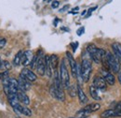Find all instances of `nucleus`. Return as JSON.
<instances>
[{
    "mask_svg": "<svg viewBox=\"0 0 121 118\" xmlns=\"http://www.w3.org/2000/svg\"><path fill=\"white\" fill-rule=\"evenodd\" d=\"M87 51H88L89 54L91 55V59H92L95 63H97V64L101 63L102 60L104 58H105V56H106L105 51H104V49H99V48H97L94 44L88 45Z\"/></svg>",
    "mask_w": 121,
    "mask_h": 118,
    "instance_id": "1",
    "label": "nucleus"
},
{
    "mask_svg": "<svg viewBox=\"0 0 121 118\" xmlns=\"http://www.w3.org/2000/svg\"><path fill=\"white\" fill-rule=\"evenodd\" d=\"M91 70H92V67H91V60L84 57L82 60L81 66H80V75H81L83 82L87 83L90 80Z\"/></svg>",
    "mask_w": 121,
    "mask_h": 118,
    "instance_id": "2",
    "label": "nucleus"
},
{
    "mask_svg": "<svg viewBox=\"0 0 121 118\" xmlns=\"http://www.w3.org/2000/svg\"><path fill=\"white\" fill-rule=\"evenodd\" d=\"M60 83H61V85L63 87H66V88L69 87V85H70V78H69V74H68V70H67L64 59H62L61 63H60Z\"/></svg>",
    "mask_w": 121,
    "mask_h": 118,
    "instance_id": "3",
    "label": "nucleus"
},
{
    "mask_svg": "<svg viewBox=\"0 0 121 118\" xmlns=\"http://www.w3.org/2000/svg\"><path fill=\"white\" fill-rule=\"evenodd\" d=\"M106 61L108 63V66H109L110 69L113 72L117 73L119 71V69H120V62L113 54L106 53Z\"/></svg>",
    "mask_w": 121,
    "mask_h": 118,
    "instance_id": "4",
    "label": "nucleus"
},
{
    "mask_svg": "<svg viewBox=\"0 0 121 118\" xmlns=\"http://www.w3.org/2000/svg\"><path fill=\"white\" fill-rule=\"evenodd\" d=\"M36 70L37 73L40 76H43L46 73V61L45 56L42 54V52L39 51L38 52V55H37V60H36Z\"/></svg>",
    "mask_w": 121,
    "mask_h": 118,
    "instance_id": "5",
    "label": "nucleus"
},
{
    "mask_svg": "<svg viewBox=\"0 0 121 118\" xmlns=\"http://www.w3.org/2000/svg\"><path fill=\"white\" fill-rule=\"evenodd\" d=\"M13 110L16 112V113L18 114H23V115H26V116H31L32 115V112L29 108H27L26 106H23L21 103L16 104L14 107H12Z\"/></svg>",
    "mask_w": 121,
    "mask_h": 118,
    "instance_id": "6",
    "label": "nucleus"
},
{
    "mask_svg": "<svg viewBox=\"0 0 121 118\" xmlns=\"http://www.w3.org/2000/svg\"><path fill=\"white\" fill-rule=\"evenodd\" d=\"M33 59H34V54L32 51H25L23 54H22V64L25 67V66H28L31 65L32 62H33Z\"/></svg>",
    "mask_w": 121,
    "mask_h": 118,
    "instance_id": "7",
    "label": "nucleus"
},
{
    "mask_svg": "<svg viewBox=\"0 0 121 118\" xmlns=\"http://www.w3.org/2000/svg\"><path fill=\"white\" fill-rule=\"evenodd\" d=\"M18 83H19V87H20V90L21 91H27L29 90L31 87V84H30V82L24 77L22 76V74L20 75V78L18 80Z\"/></svg>",
    "mask_w": 121,
    "mask_h": 118,
    "instance_id": "8",
    "label": "nucleus"
},
{
    "mask_svg": "<svg viewBox=\"0 0 121 118\" xmlns=\"http://www.w3.org/2000/svg\"><path fill=\"white\" fill-rule=\"evenodd\" d=\"M102 73L104 76V80L105 81V83L109 85H114L116 83V78L112 73H110L108 70L106 69H102Z\"/></svg>",
    "mask_w": 121,
    "mask_h": 118,
    "instance_id": "9",
    "label": "nucleus"
},
{
    "mask_svg": "<svg viewBox=\"0 0 121 118\" xmlns=\"http://www.w3.org/2000/svg\"><path fill=\"white\" fill-rule=\"evenodd\" d=\"M66 55H67V58H68L69 63H70L72 74H73V76H74L75 78H76V76H77V64H76V60H75V58L73 57V55H72L69 52L66 53Z\"/></svg>",
    "mask_w": 121,
    "mask_h": 118,
    "instance_id": "10",
    "label": "nucleus"
},
{
    "mask_svg": "<svg viewBox=\"0 0 121 118\" xmlns=\"http://www.w3.org/2000/svg\"><path fill=\"white\" fill-rule=\"evenodd\" d=\"M93 85L97 89H100L102 91L106 90V83L105 81L104 80V78H102V77L96 76L94 78V80H93Z\"/></svg>",
    "mask_w": 121,
    "mask_h": 118,
    "instance_id": "11",
    "label": "nucleus"
},
{
    "mask_svg": "<svg viewBox=\"0 0 121 118\" xmlns=\"http://www.w3.org/2000/svg\"><path fill=\"white\" fill-rule=\"evenodd\" d=\"M17 97H18V99L20 101V103H22L24 105H29L30 103V99L28 98V96L23 92V91H18L17 92Z\"/></svg>",
    "mask_w": 121,
    "mask_h": 118,
    "instance_id": "12",
    "label": "nucleus"
},
{
    "mask_svg": "<svg viewBox=\"0 0 121 118\" xmlns=\"http://www.w3.org/2000/svg\"><path fill=\"white\" fill-rule=\"evenodd\" d=\"M22 75L24 76L29 82H35L36 80V75L34 73L32 70L28 69H23L22 70Z\"/></svg>",
    "mask_w": 121,
    "mask_h": 118,
    "instance_id": "13",
    "label": "nucleus"
},
{
    "mask_svg": "<svg viewBox=\"0 0 121 118\" xmlns=\"http://www.w3.org/2000/svg\"><path fill=\"white\" fill-rule=\"evenodd\" d=\"M77 95H78V98H79V102L81 104H86L88 102V97L86 96V94L84 93V91L80 87V85H77Z\"/></svg>",
    "mask_w": 121,
    "mask_h": 118,
    "instance_id": "14",
    "label": "nucleus"
},
{
    "mask_svg": "<svg viewBox=\"0 0 121 118\" xmlns=\"http://www.w3.org/2000/svg\"><path fill=\"white\" fill-rule=\"evenodd\" d=\"M112 48H113V51H114V53L116 54L115 56L119 60V62L121 64V44L118 43V42H114L112 44Z\"/></svg>",
    "mask_w": 121,
    "mask_h": 118,
    "instance_id": "15",
    "label": "nucleus"
},
{
    "mask_svg": "<svg viewBox=\"0 0 121 118\" xmlns=\"http://www.w3.org/2000/svg\"><path fill=\"white\" fill-rule=\"evenodd\" d=\"M45 61H46V74L48 78L51 77L52 75V68L50 65V56L49 55H46L45 56Z\"/></svg>",
    "mask_w": 121,
    "mask_h": 118,
    "instance_id": "16",
    "label": "nucleus"
},
{
    "mask_svg": "<svg viewBox=\"0 0 121 118\" xmlns=\"http://www.w3.org/2000/svg\"><path fill=\"white\" fill-rule=\"evenodd\" d=\"M90 93H91V96L92 97L93 99H95V100H101V97L99 96L98 89L96 88L93 84L90 86Z\"/></svg>",
    "mask_w": 121,
    "mask_h": 118,
    "instance_id": "17",
    "label": "nucleus"
},
{
    "mask_svg": "<svg viewBox=\"0 0 121 118\" xmlns=\"http://www.w3.org/2000/svg\"><path fill=\"white\" fill-rule=\"evenodd\" d=\"M101 116L103 118H109V117H114V116H117V113L115 111V109H110V110H106L104 111Z\"/></svg>",
    "mask_w": 121,
    "mask_h": 118,
    "instance_id": "18",
    "label": "nucleus"
},
{
    "mask_svg": "<svg viewBox=\"0 0 121 118\" xmlns=\"http://www.w3.org/2000/svg\"><path fill=\"white\" fill-rule=\"evenodd\" d=\"M90 115H91V113L83 108V109H81L80 111H78L76 113V118H87L89 117Z\"/></svg>",
    "mask_w": 121,
    "mask_h": 118,
    "instance_id": "19",
    "label": "nucleus"
},
{
    "mask_svg": "<svg viewBox=\"0 0 121 118\" xmlns=\"http://www.w3.org/2000/svg\"><path fill=\"white\" fill-rule=\"evenodd\" d=\"M100 108H101V105L99 103H91V104H89L88 106H86L84 109L87 110V111H89L91 113H93V112L98 111Z\"/></svg>",
    "mask_w": 121,
    "mask_h": 118,
    "instance_id": "20",
    "label": "nucleus"
},
{
    "mask_svg": "<svg viewBox=\"0 0 121 118\" xmlns=\"http://www.w3.org/2000/svg\"><path fill=\"white\" fill-rule=\"evenodd\" d=\"M58 63H59V58H58V56L56 54L50 55V65H51L52 69L56 70V69L58 67Z\"/></svg>",
    "mask_w": 121,
    "mask_h": 118,
    "instance_id": "21",
    "label": "nucleus"
},
{
    "mask_svg": "<svg viewBox=\"0 0 121 118\" xmlns=\"http://www.w3.org/2000/svg\"><path fill=\"white\" fill-rule=\"evenodd\" d=\"M10 68H11V66L9 61H2L0 64V70H2V72L9 71L10 69Z\"/></svg>",
    "mask_w": 121,
    "mask_h": 118,
    "instance_id": "22",
    "label": "nucleus"
},
{
    "mask_svg": "<svg viewBox=\"0 0 121 118\" xmlns=\"http://www.w3.org/2000/svg\"><path fill=\"white\" fill-rule=\"evenodd\" d=\"M22 54H23V52H22V51H20V52H18V53H17V54L15 55L14 59H13V63H14V65H15V66H19V65L21 64Z\"/></svg>",
    "mask_w": 121,
    "mask_h": 118,
    "instance_id": "23",
    "label": "nucleus"
},
{
    "mask_svg": "<svg viewBox=\"0 0 121 118\" xmlns=\"http://www.w3.org/2000/svg\"><path fill=\"white\" fill-rule=\"evenodd\" d=\"M68 91L71 97H76V93H77V86L76 85H71L68 87Z\"/></svg>",
    "mask_w": 121,
    "mask_h": 118,
    "instance_id": "24",
    "label": "nucleus"
},
{
    "mask_svg": "<svg viewBox=\"0 0 121 118\" xmlns=\"http://www.w3.org/2000/svg\"><path fill=\"white\" fill-rule=\"evenodd\" d=\"M9 71H5V72H1L0 73V80L2 81H5L7 79H9Z\"/></svg>",
    "mask_w": 121,
    "mask_h": 118,
    "instance_id": "25",
    "label": "nucleus"
},
{
    "mask_svg": "<svg viewBox=\"0 0 121 118\" xmlns=\"http://www.w3.org/2000/svg\"><path fill=\"white\" fill-rule=\"evenodd\" d=\"M59 5H60V2H59V1H53V2L51 3V7H52L53 9L58 8V7H59Z\"/></svg>",
    "mask_w": 121,
    "mask_h": 118,
    "instance_id": "26",
    "label": "nucleus"
},
{
    "mask_svg": "<svg viewBox=\"0 0 121 118\" xmlns=\"http://www.w3.org/2000/svg\"><path fill=\"white\" fill-rule=\"evenodd\" d=\"M6 42H7L6 39H0V49H2V48L5 46Z\"/></svg>",
    "mask_w": 121,
    "mask_h": 118,
    "instance_id": "27",
    "label": "nucleus"
},
{
    "mask_svg": "<svg viewBox=\"0 0 121 118\" xmlns=\"http://www.w3.org/2000/svg\"><path fill=\"white\" fill-rule=\"evenodd\" d=\"M85 31V28L84 27H81V28H79V29L77 30V35L78 36H81L82 34H83V32Z\"/></svg>",
    "mask_w": 121,
    "mask_h": 118,
    "instance_id": "28",
    "label": "nucleus"
},
{
    "mask_svg": "<svg viewBox=\"0 0 121 118\" xmlns=\"http://www.w3.org/2000/svg\"><path fill=\"white\" fill-rule=\"evenodd\" d=\"M117 78H118V81H119V83H120V84H121V67H120L119 71H118V76H117Z\"/></svg>",
    "mask_w": 121,
    "mask_h": 118,
    "instance_id": "29",
    "label": "nucleus"
},
{
    "mask_svg": "<svg viewBox=\"0 0 121 118\" xmlns=\"http://www.w3.org/2000/svg\"><path fill=\"white\" fill-rule=\"evenodd\" d=\"M71 45H72V47L74 48V52H75V51L76 50V47L78 46V43H77V42H76V43H72Z\"/></svg>",
    "mask_w": 121,
    "mask_h": 118,
    "instance_id": "30",
    "label": "nucleus"
},
{
    "mask_svg": "<svg viewBox=\"0 0 121 118\" xmlns=\"http://www.w3.org/2000/svg\"><path fill=\"white\" fill-rule=\"evenodd\" d=\"M77 10H78V8H76V9H74V10H73V11H71V13H76V12H77Z\"/></svg>",
    "mask_w": 121,
    "mask_h": 118,
    "instance_id": "31",
    "label": "nucleus"
},
{
    "mask_svg": "<svg viewBox=\"0 0 121 118\" xmlns=\"http://www.w3.org/2000/svg\"><path fill=\"white\" fill-rule=\"evenodd\" d=\"M0 64H1V60H0Z\"/></svg>",
    "mask_w": 121,
    "mask_h": 118,
    "instance_id": "32",
    "label": "nucleus"
},
{
    "mask_svg": "<svg viewBox=\"0 0 121 118\" xmlns=\"http://www.w3.org/2000/svg\"><path fill=\"white\" fill-rule=\"evenodd\" d=\"M71 118H74V117H71Z\"/></svg>",
    "mask_w": 121,
    "mask_h": 118,
    "instance_id": "33",
    "label": "nucleus"
}]
</instances>
